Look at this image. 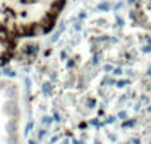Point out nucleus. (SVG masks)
Wrapping results in <instances>:
<instances>
[{
    "label": "nucleus",
    "instance_id": "2",
    "mask_svg": "<svg viewBox=\"0 0 151 144\" xmlns=\"http://www.w3.org/2000/svg\"><path fill=\"white\" fill-rule=\"evenodd\" d=\"M16 49V41L8 38L7 36L0 33V65H4L13 56Z\"/></svg>",
    "mask_w": 151,
    "mask_h": 144
},
{
    "label": "nucleus",
    "instance_id": "7",
    "mask_svg": "<svg viewBox=\"0 0 151 144\" xmlns=\"http://www.w3.org/2000/svg\"><path fill=\"white\" fill-rule=\"evenodd\" d=\"M134 144H141V142H139V140L137 139V140H134Z\"/></svg>",
    "mask_w": 151,
    "mask_h": 144
},
{
    "label": "nucleus",
    "instance_id": "5",
    "mask_svg": "<svg viewBox=\"0 0 151 144\" xmlns=\"http://www.w3.org/2000/svg\"><path fill=\"white\" fill-rule=\"evenodd\" d=\"M44 135H45V131H40V132H39V138H40V139H41Z\"/></svg>",
    "mask_w": 151,
    "mask_h": 144
},
{
    "label": "nucleus",
    "instance_id": "3",
    "mask_svg": "<svg viewBox=\"0 0 151 144\" xmlns=\"http://www.w3.org/2000/svg\"><path fill=\"white\" fill-rule=\"evenodd\" d=\"M50 85L49 83H45L44 85V87H42V91H44V94H49V91H50Z\"/></svg>",
    "mask_w": 151,
    "mask_h": 144
},
{
    "label": "nucleus",
    "instance_id": "1",
    "mask_svg": "<svg viewBox=\"0 0 151 144\" xmlns=\"http://www.w3.org/2000/svg\"><path fill=\"white\" fill-rule=\"evenodd\" d=\"M66 0H0V33L17 38L45 34L55 26Z\"/></svg>",
    "mask_w": 151,
    "mask_h": 144
},
{
    "label": "nucleus",
    "instance_id": "9",
    "mask_svg": "<svg viewBox=\"0 0 151 144\" xmlns=\"http://www.w3.org/2000/svg\"><path fill=\"white\" fill-rule=\"evenodd\" d=\"M150 144H151V143H150Z\"/></svg>",
    "mask_w": 151,
    "mask_h": 144
},
{
    "label": "nucleus",
    "instance_id": "4",
    "mask_svg": "<svg viewBox=\"0 0 151 144\" xmlns=\"http://www.w3.org/2000/svg\"><path fill=\"white\" fill-rule=\"evenodd\" d=\"M119 118H121V120H126V119H127V114H126L125 111H121V113H119Z\"/></svg>",
    "mask_w": 151,
    "mask_h": 144
},
{
    "label": "nucleus",
    "instance_id": "6",
    "mask_svg": "<svg viewBox=\"0 0 151 144\" xmlns=\"http://www.w3.org/2000/svg\"><path fill=\"white\" fill-rule=\"evenodd\" d=\"M50 122H52V120H50V118H44V123H50Z\"/></svg>",
    "mask_w": 151,
    "mask_h": 144
},
{
    "label": "nucleus",
    "instance_id": "8",
    "mask_svg": "<svg viewBox=\"0 0 151 144\" xmlns=\"http://www.w3.org/2000/svg\"><path fill=\"white\" fill-rule=\"evenodd\" d=\"M149 110H150V111H151V107H150V108H149Z\"/></svg>",
    "mask_w": 151,
    "mask_h": 144
}]
</instances>
